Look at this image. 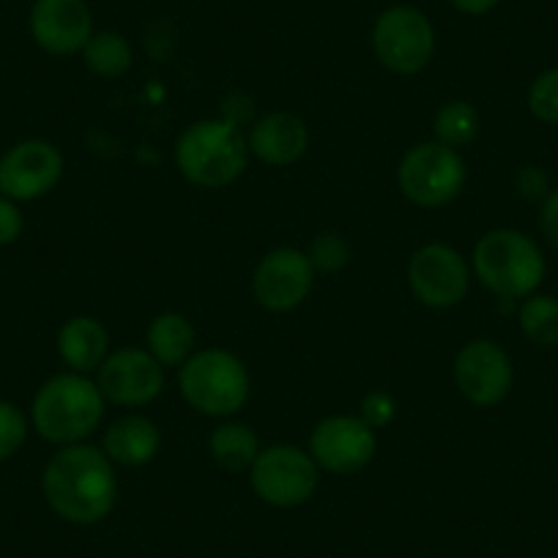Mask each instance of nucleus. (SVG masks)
I'll return each instance as SVG.
<instances>
[{
    "label": "nucleus",
    "instance_id": "obj_22",
    "mask_svg": "<svg viewBox=\"0 0 558 558\" xmlns=\"http://www.w3.org/2000/svg\"><path fill=\"white\" fill-rule=\"evenodd\" d=\"M520 329L534 345L558 348V299L531 293L520 307Z\"/></svg>",
    "mask_w": 558,
    "mask_h": 558
},
{
    "label": "nucleus",
    "instance_id": "obj_26",
    "mask_svg": "<svg viewBox=\"0 0 558 558\" xmlns=\"http://www.w3.org/2000/svg\"><path fill=\"white\" fill-rule=\"evenodd\" d=\"M310 260L320 271H337V268H342L348 263V244L335 233L318 235L313 244V252H310Z\"/></svg>",
    "mask_w": 558,
    "mask_h": 558
},
{
    "label": "nucleus",
    "instance_id": "obj_14",
    "mask_svg": "<svg viewBox=\"0 0 558 558\" xmlns=\"http://www.w3.org/2000/svg\"><path fill=\"white\" fill-rule=\"evenodd\" d=\"M454 380L469 402L480 408H493L512 389V362L507 351L490 340H474L458 353Z\"/></svg>",
    "mask_w": 558,
    "mask_h": 558
},
{
    "label": "nucleus",
    "instance_id": "obj_17",
    "mask_svg": "<svg viewBox=\"0 0 558 558\" xmlns=\"http://www.w3.org/2000/svg\"><path fill=\"white\" fill-rule=\"evenodd\" d=\"M107 348H110L107 329L96 318H88V315L66 320L63 329L58 331V353L74 373L99 369L101 362L107 359Z\"/></svg>",
    "mask_w": 558,
    "mask_h": 558
},
{
    "label": "nucleus",
    "instance_id": "obj_6",
    "mask_svg": "<svg viewBox=\"0 0 558 558\" xmlns=\"http://www.w3.org/2000/svg\"><path fill=\"white\" fill-rule=\"evenodd\" d=\"M250 480L257 498L271 507H302L318 487V463L313 454L302 452L299 447L279 444V447L260 449L250 469Z\"/></svg>",
    "mask_w": 558,
    "mask_h": 558
},
{
    "label": "nucleus",
    "instance_id": "obj_4",
    "mask_svg": "<svg viewBox=\"0 0 558 558\" xmlns=\"http://www.w3.org/2000/svg\"><path fill=\"white\" fill-rule=\"evenodd\" d=\"M474 268L482 286L501 299H529L545 279V257L520 230H490L474 246Z\"/></svg>",
    "mask_w": 558,
    "mask_h": 558
},
{
    "label": "nucleus",
    "instance_id": "obj_30",
    "mask_svg": "<svg viewBox=\"0 0 558 558\" xmlns=\"http://www.w3.org/2000/svg\"><path fill=\"white\" fill-rule=\"evenodd\" d=\"M498 3H501V0H452V7L458 9V12L471 14V17H482V14L493 12Z\"/></svg>",
    "mask_w": 558,
    "mask_h": 558
},
{
    "label": "nucleus",
    "instance_id": "obj_1",
    "mask_svg": "<svg viewBox=\"0 0 558 558\" xmlns=\"http://www.w3.org/2000/svg\"><path fill=\"white\" fill-rule=\"evenodd\" d=\"M47 504L63 520L94 525L112 512L118 498L116 471L105 449L88 444H69L47 463L41 476Z\"/></svg>",
    "mask_w": 558,
    "mask_h": 558
},
{
    "label": "nucleus",
    "instance_id": "obj_8",
    "mask_svg": "<svg viewBox=\"0 0 558 558\" xmlns=\"http://www.w3.org/2000/svg\"><path fill=\"white\" fill-rule=\"evenodd\" d=\"M373 47L378 61L397 74H416L433 61L436 31L413 7H391L375 20Z\"/></svg>",
    "mask_w": 558,
    "mask_h": 558
},
{
    "label": "nucleus",
    "instance_id": "obj_2",
    "mask_svg": "<svg viewBox=\"0 0 558 558\" xmlns=\"http://www.w3.org/2000/svg\"><path fill=\"white\" fill-rule=\"evenodd\" d=\"M181 175L197 186H228L250 162V146L239 123L230 118H206L186 129L175 146Z\"/></svg>",
    "mask_w": 558,
    "mask_h": 558
},
{
    "label": "nucleus",
    "instance_id": "obj_11",
    "mask_svg": "<svg viewBox=\"0 0 558 558\" xmlns=\"http://www.w3.org/2000/svg\"><path fill=\"white\" fill-rule=\"evenodd\" d=\"M375 433L362 416L324 418L310 438L313 460L331 474H356L375 458Z\"/></svg>",
    "mask_w": 558,
    "mask_h": 558
},
{
    "label": "nucleus",
    "instance_id": "obj_29",
    "mask_svg": "<svg viewBox=\"0 0 558 558\" xmlns=\"http://www.w3.org/2000/svg\"><path fill=\"white\" fill-rule=\"evenodd\" d=\"M539 230L547 239V244H553L558 250V190L547 192L545 201H542Z\"/></svg>",
    "mask_w": 558,
    "mask_h": 558
},
{
    "label": "nucleus",
    "instance_id": "obj_23",
    "mask_svg": "<svg viewBox=\"0 0 558 558\" xmlns=\"http://www.w3.org/2000/svg\"><path fill=\"white\" fill-rule=\"evenodd\" d=\"M436 143L447 148H463L480 134V116L469 101H449L436 116Z\"/></svg>",
    "mask_w": 558,
    "mask_h": 558
},
{
    "label": "nucleus",
    "instance_id": "obj_25",
    "mask_svg": "<svg viewBox=\"0 0 558 558\" xmlns=\"http://www.w3.org/2000/svg\"><path fill=\"white\" fill-rule=\"evenodd\" d=\"M28 436V422L12 402L0 400V463L20 452Z\"/></svg>",
    "mask_w": 558,
    "mask_h": 558
},
{
    "label": "nucleus",
    "instance_id": "obj_10",
    "mask_svg": "<svg viewBox=\"0 0 558 558\" xmlns=\"http://www.w3.org/2000/svg\"><path fill=\"white\" fill-rule=\"evenodd\" d=\"M313 282L315 266L310 255L291 246H279L257 263L252 291L260 307L271 313H291L310 296Z\"/></svg>",
    "mask_w": 558,
    "mask_h": 558
},
{
    "label": "nucleus",
    "instance_id": "obj_28",
    "mask_svg": "<svg viewBox=\"0 0 558 558\" xmlns=\"http://www.w3.org/2000/svg\"><path fill=\"white\" fill-rule=\"evenodd\" d=\"M23 214L14 206V201L9 197H0V246L14 244L23 233Z\"/></svg>",
    "mask_w": 558,
    "mask_h": 558
},
{
    "label": "nucleus",
    "instance_id": "obj_16",
    "mask_svg": "<svg viewBox=\"0 0 558 558\" xmlns=\"http://www.w3.org/2000/svg\"><path fill=\"white\" fill-rule=\"evenodd\" d=\"M246 146L260 162L282 168V165H293L307 154L310 132L302 118L291 116V112H271L252 126Z\"/></svg>",
    "mask_w": 558,
    "mask_h": 558
},
{
    "label": "nucleus",
    "instance_id": "obj_5",
    "mask_svg": "<svg viewBox=\"0 0 558 558\" xmlns=\"http://www.w3.org/2000/svg\"><path fill=\"white\" fill-rule=\"evenodd\" d=\"M179 386L184 400L206 416H230L250 397V373L233 353L208 348L181 364Z\"/></svg>",
    "mask_w": 558,
    "mask_h": 558
},
{
    "label": "nucleus",
    "instance_id": "obj_9",
    "mask_svg": "<svg viewBox=\"0 0 558 558\" xmlns=\"http://www.w3.org/2000/svg\"><path fill=\"white\" fill-rule=\"evenodd\" d=\"M408 286L425 307H454L469 293V266L463 255L447 244H427L411 257Z\"/></svg>",
    "mask_w": 558,
    "mask_h": 558
},
{
    "label": "nucleus",
    "instance_id": "obj_24",
    "mask_svg": "<svg viewBox=\"0 0 558 558\" xmlns=\"http://www.w3.org/2000/svg\"><path fill=\"white\" fill-rule=\"evenodd\" d=\"M529 110L542 123H558V66L547 69L531 83Z\"/></svg>",
    "mask_w": 558,
    "mask_h": 558
},
{
    "label": "nucleus",
    "instance_id": "obj_15",
    "mask_svg": "<svg viewBox=\"0 0 558 558\" xmlns=\"http://www.w3.org/2000/svg\"><path fill=\"white\" fill-rule=\"evenodd\" d=\"M31 34L50 56L83 52L94 36V17L85 0H36L31 9Z\"/></svg>",
    "mask_w": 558,
    "mask_h": 558
},
{
    "label": "nucleus",
    "instance_id": "obj_12",
    "mask_svg": "<svg viewBox=\"0 0 558 558\" xmlns=\"http://www.w3.org/2000/svg\"><path fill=\"white\" fill-rule=\"evenodd\" d=\"M63 157L47 140H25L0 159V192L9 201H36L56 190Z\"/></svg>",
    "mask_w": 558,
    "mask_h": 558
},
{
    "label": "nucleus",
    "instance_id": "obj_13",
    "mask_svg": "<svg viewBox=\"0 0 558 558\" xmlns=\"http://www.w3.org/2000/svg\"><path fill=\"white\" fill-rule=\"evenodd\" d=\"M99 391L118 405L140 408L157 400L165 389V369L148 351L123 348L101 362Z\"/></svg>",
    "mask_w": 558,
    "mask_h": 558
},
{
    "label": "nucleus",
    "instance_id": "obj_20",
    "mask_svg": "<svg viewBox=\"0 0 558 558\" xmlns=\"http://www.w3.org/2000/svg\"><path fill=\"white\" fill-rule=\"evenodd\" d=\"M211 454L225 471H246L260 454V441L246 425L230 422L214 430L211 436Z\"/></svg>",
    "mask_w": 558,
    "mask_h": 558
},
{
    "label": "nucleus",
    "instance_id": "obj_27",
    "mask_svg": "<svg viewBox=\"0 0 558 558\" xmlns=\"http://www.w3.org/2000/svg\"><path fill=\"white\" fill-rule=\"evenodd\" d=\"M395 411H397L395 397H391L389 391L375 389L362 400V418L367 422L369 427H373V430L375 427L389 425L391 418H395Z\"/></svg>",
    "mask_w": 558,
    "mask_h": 558
},
{
    "label": "nucleus",
    "instance_id": "obj_7",
    "mask_svg": "<svg viewBox=\"0 0 558 558\" xmlns=\"http://www.w3.org/2000/svg\"><path fill=\"white\" fill-rule=\"evenodd\" d=\"M397 181L408 201L422 208H436L460 195L465 165L454 148L441 143H422L402 157Z\"/></svg>",
    "mask_w": 558,
    "mask_h": 558
},
{
    "label": "nucleus",
    "instance_id": "obj_19",
    "mask_svg": "<svg viewBox=\"0 0 558 558\" xmlns=\"http://www.w3.org/2000/svg\"><path fill=\"white\" fill-rule=\"evenodd\" d=\"M195 351V329L181 313H162L148 326V353L162 367H179Z\"/></svg>",
    "mask_w": 558,
    "mask_h": 558
},
{
    "label": "nucleus",
    "instance_id": "obj_3",
    "mask_svg": "<svg viewBox=\"0 0 558 558\" xmlns=\"http://www.w3.org/2000/svg\"><path fill=\"white\" fill-rule=\"evenodd\" d=\"M105 416V395L83 373H63L47 380L34 400V427L45 441L80 444Z\"/></svg>",
    "mask_w": 558,
    "mask_h": 558
},
{
    "label": "nucleus",
    "instance_id": "obj_18",
    "mask_svg": "<svg viewBox=\"0 0 558 558\" xmlns=\"http://www.w3.org/2000/svg\"><path fill=\"white\" fill-rule=\"evenodd\" d=\"M159 452V430L146 416H123L105 433V454L112 463L146 465Z\"/></svg>",
    "mask_w": 558,
    "mask_h": 558
},
{
    "label": "nucleus",
    "instance_id": "obj_21",
    "mask_svg": "<svg viewBox=\"0 0 558 558\" xmlns=\"http://www.w3.org/2000/svg\"><path fill=\"white\" fill-rule=\"evenodd\" d=\"M85 66L96 74V77H121L132 69V47L116 31H99L88 39L83 47Z\"/></svg>",
    "mask_w": 558,
    "mask_h": 558
}]
</instances>
